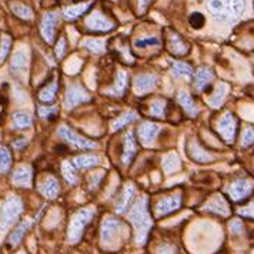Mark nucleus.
<instances>
[{
  "mask_svg": "<svg viewBox=\"0 0 254 254\" xmlns=\"http://www.w3.org/2000/svg\"><path fill=\"white\" fill-rule=\"evenodd\" d=\"M128 219L133 223L136 229V243L137 244H144L147 239V233L151 227L150 214H149V207H147V197H141L139 201L131 208Z\"/></svg>",
  "mask_w": 254,
  "mask_h": 254,
  "instance_id": "1",
  "label": "nucleus"
},
{
  "mask_svg": "<svg viewBox=\"0 0 254 254\" xmlns=\"http://www.w3.org/2000/svg\"><path fill=\"white\" fill-rule=\"evenodd\" d=\"M244 0H210L208 10L221 22H234L244 12Z\"/></svg>",
  "mask_w": 254,
  "mask_h": 254,
  "instance_id": "2",
  "label": "nucleus"
},
{
  "mask_svg": "<svg viewBox=\"0 0 254 254\" xmlns=\"http://www.w3.org/2000/svg\"><path fill=\"white\" fill-rule=\"evenodd\" d=\"M23 211V203L17 196H9L0 208V231H6Z\"/></svg>",
  "mask_w": 254,
  "mask_h": 254,
  "instance_id": "3",
  "label": "nucleus"
},
{
  "mask_svg": "<svg viewBox=\"0 0 254 254\" xmlns=\"http://www.w3.org/2000/svg\"><path fill=\"white\" fill-rule=\"evenodd\" d=\"M94 213H96L94 207H84L73 214L69 224V242L71 244H76L80 240L83 231L86 229V226L90 223Z\"/></svg>",
  "mask_w": 254,
  "mask_h": 254,
  "instance_id": "4",
  "label": "nucleus"
},
{
  "mask_svg": "<svg viewBox=\"0 0 254 254\" xmlns=\"http://www.w3.org/2000/svg\"><path fill=\"white\" fill-rule=\"evenodd\" d=\"M125 233V226L120 220L106 219L102 224V243L104 247H113Z\"/></svg>",
  "mask_w": 254,
  "mask_h": 254,
  "instance_id": "5",
  "label": "nucleus"
},
{
  "mask_svg": "<svg viewBox=\"0 0 254 254\" xmlns=\"http://www.w3.org/2000/svg\"><path fill=\"white\" fill-rule=\"evenodd\" d=\"M59 136H60L62 139L66 140L70 146H73V147H76V149L84 150V149H96V147H97L96 143H93L90 140L81 137L77 133H74L73 130H70L67 126H62L59 128Z\"/></svg>",
  "mask_w": 254,
  "mask_h": 254,
  "instance_id": "6",
  "label": "nucleus"
},
{
  "mask_svg": "<svg viewBox=\"0 0 254 254\" xmlns=\"http://www.w3.org/2000/svg\"><path fill=\"white\" fill-rule=\"evenodd\" d=\"M90 100V96L87 94V92L81 87L80 84H71L69 86L66 96H64V107L67 110L74 109L77 104L84 103V102H89Z\"/></svg>",
  "mask_w": 254,
  "mask_h": 254,
  "instance_id": "7",
  "label": "nucleus"
},
{
  "mask_svg": "<svg viewBox=\"0 0 254 254\" xmlns=\"http://www.w3.org/2000/svg\"><path fill=\"white\" fill-rule=\"evenodd\" d=\"M254 183L249 179H240L236 180L233 185L227 189L229 196L234 200V201H240L243 198H246L247 196H250V193L253 191Z\"/></svg>",
  "mask_w": 254,
  "mask_h": 254,
  "instance_id": "8",
  "label": "nucleus"
},
{
  "mask_svg": "<svg viewBox=\"0 0 254 254\" xmlns=\"http://www.w3.org/2000/svg\"><path fill=\"white\" fill-rule=\"evenodd\" d=\"M27 67H29V52L26 50V47H22L19 50L14 52L12 58V64H10V70L14 76H20L24 77L27 73Z\"/></svg>",
  "mask_w": 254,
  "mask_h": 254,
  "instance_id": "9",
  "label": "nucleus"
},
{
  "mask_svg": "<svg viewBox=\"0 0 254 254\" xmlns=\"http://www.w3.org/2000/svg\"><path fill=\"white\" fill-rule=\"evenodd\" d=\"M217 128H219V133L223 139L227 143H233V140L236 137V128H237V122H236L234 116L231 113H226L219 120Z\"/></svg>",
  "mask_w": 254,
  "mask_h": 254,
  "instance_id": "10",
  "label": "nucleus"
},
{
  "mask_svg": "<svg viewBox=\"0 0 254 254\" xmlns=\"http://www.w3.org/2000/svg\"><path fill=\"white\" fill-rule=\"evenodd\" d=\"M86 26L87 29L94 30V32H110L115 27V23L109 20L107 17H104L102 13L96 12L86 19Z\"/></svg>",
  "mask_w": 254,
  "mask_h": 254,
  "instance_id": "11",
  "label": "nucleus"
},
{
  "mask_svg": "<svg viewBox=\"0 0 254 254\" xmlns=\"http://www.w3.org/2000/svg\"><path fill=\"white\" fill-rule=\"evenodd\" d=\"M160 126L156 125V123H150V122H144L141 126L139 127V136L141 143L144 146H153L154 144V140L159 136L160 133Z\"/></svg>",
  "mask_w": 254,
  "mask_h": 254,
  "instance_id": "12",
  "label": "nucleus"
},
{
  "mask_svg": "<svg viewBox=\"0 0 254 254\" xmlns=\"http://www.w3.org/2000/svg\"><path fill=\"white\" fill-rule=\"evenodd\" d=\"M180 203H182V198L179 194H174V196H169L166 198H162L157 204H156V216L157 217H162V216H166L169 213H172L174 210L180 207Z\"/></svg>",
  "mask_w": 254,
  "mask_h": 254,
  "instance_id": "13",
  "label": "nucleus"
},
{
  "mask_svg": "<svg viewBox=\"0 0 254 254\" xmlns=\"http://www.w3.org/2000/svg\"><path fill=\"white\" fill-rule=\"evenodd\" d=\"M56 24H58V13L50 12L43 16L42 20V35L47 43H52L56 33Z\"/></svg>",
  "mask_w": 254,
  "mask_h": 254,
  "instance_id": "14",
  "label": "nucleus"
},
{
  "mask_svg": "<svg viewBox=\"0 0 254 254\" xmlns=\"http://www.w3.org/2000/svg\"><path fill=\"white\" fill-rule=\"evenodd\" d=\"M157 77L154 74H139L134 79V92L137 96H143L156 87Z\"/></svg>",
  "mask_w": 254,
  "mask_h": 254,
  "instance_id": "15",
  "label": "nucleus"
},
{
  "mask_svg": "<svg viewBox=\"0 0 254 254\" xmlns=\"http://www.w3.org/2000/svg\"><path fill=\"white\" fill-rule=\"evenodd\" d=\"M204 210L207 211H211V213H216V214H220V216H229L230 213V208H229V204L227 201L223 198L221 196H214L210 201H207L204 204Z\"/></svg>",
  "mask_w": 254,
  "mask_h": 254,
  "instance_id": "16",
  "label": "nucleus"
},
{
  "mask_svg": "<svg viewBox=\"0 0 254 254\" xmlns=\"http://www.w3.org/2000/svg\"><path fill=\"white\" fill-rule=\"evenodd\" d=\"M13 183L22 187H30L32 185V169L29 166H19L13 174Z\"/></svg>",
  "mask_w": 254,
  "mask_h": 254,
  "instance_id": "17",
  "label": "nucleus"
},
{
  "mask_svg": "<svg viewBox=\"0 0 254 254\" xmlns=\"http://www.w3.org/2000/svg\"><path fill=\"white\" fill-rule=\"evenodd\" d=\"M137 150V143L134 139V134L133 133H127L126 137H125V147H123V157L122 160L125 164H130V162L133 160L134 154Z\"/></svg>",
  "mask_w": 254,
  "mask_h": 254,
  "instance_id": "18",
  "label": "nucleus"
},
{
  "mask_svg": "<svg viewBox=\"0 0 254 254\" xmlns=\"http://www.w3.org/2000/svg\"><path fill=\"white\" fill-rule=\"evenodd\" d=\"M177 99H179V103L182 104V107L185 109V112L187 115L190 116V117H196L198 115V107H197V104L194 103V100H193V97L189 94L187 92H180L179 93V96H177Z\"/></svg>",
  "mask_w": 254,
  "mask_h": 254,
  "instance_id": "19",
  "label": "nucleus"
},
{
  "mask_svg": "<svg viewBox=\"0 0 254 254\" xmlns=\"http://www.w3.org/2000/svg\"><path fill=\"white\" fill-rule=\"evenodd\" d=\"M59 182L55 177H47L40 183V191L47 198H56L59 194Z\"/></svg>",
  "mask_w": 254,
  "mask_h": 254,
  "instance_id": "20",
  "label": "nucleus"
},
{
  "mask_svg": "<svg viewBox=\"0 0 254 254\" xmlns=\"http://www.w3.org/2000/svg\"><path fill=\"white\" fill-rule=\"evenodd\" d=\"M127 79H128V77H127L126 71L120 70L119 74H117V77H116L113 87L107 90V94H110V96H123L125 92H126Z\"/></svg>",
  "mask_w": 254,
  "mask_h": 254,
  "instance_id": "21",
  "label": "nucleus"
},
{
  "mask_svg": "<svg viewBox=\"0 0 254 254\" xmlns=\"http://www.w3.org/2000/svg\"><path fill=\"white\" fill-rule=\"evenodd\" d=\"M189 153H190L191 159L198 163H207L213 160V156H210L207 151L203 150V149L197 144L196 141H191V143L189 144Z\"/></svg>",
  "mask_w": 254,
  "mask_h": 254,
  "instance_id": "22",
  "label": "nucleus"
},
{
  "mask_svg": "<svg viewBox=\"0 0 254 254\" xmlns=\"http://www.w3.org/2000/svg\"><path fill=\"white\" fill-rule=\"evenodd\" d=\"M90 6H92V1H86V3H80V4H76V6H70V7H66L64 9V17L67 19V20H74V19H77L79 16L81 14H84V13L87 12L89 9H90Z\"/></svg>",
  "mask_w": 254,
  "mask_h": 254,
  "instance_id": "23",
  "label": "nucleus"
},
{
  "mask_svg": "<svg viewBox=\"0 0 254 254\" xmlns=\"http://www.w3.org/2000/svg\"><path fill=\"white\" fill-rule=\"evenodd\" d=\"M169 50L176 56H183L189 52L187 45L176 33H172V36L169 37Z\"/></svg>",
  "mask_w": 254,
  "mask_h": 254,
  "instance_id": "24",
  "label": "nucleus"
},
{
  "mask_svg": "<svg viewBox=\"0 0 254 254\" xmlns=\"http://www.w3.org/2000/svg\"><path fill=\"white\" fill-rule=\"evenodd\" d=\"M227 93H229V86L226 83H220L219 86H217V89H216V92H214V94L208 99V104L211 107H214V109L220 107L223 104V102H224Z\"/></svg>",
  "mask_w": 254,
  "mask_h": 254,
  "instance_id": "25",
  "label": "nucleus"
},
{
  "mask_svg": "<svg viewBox=\"0 0 254 254\" xmlns=\"http://www.w3.org/2000/svg\"><path fill=\"white\" fill-rule=\"evenodd\" d=\"M214 74L213 71L207 67H201L196 73V89L197 90H204L207 87V84L213 80Z\"/></svg>",
  "mask_w": 254,
  "mask_h": 254,
  "instance_id": "26",
  "label": "nucleus"
},
{
  "mask_svg": "<svg viewBox=\"0 0 254 254\" xmlns=\"http://www.w3.org/2000/svg\"><path fill=\"white\" fill-rule=\"evenodd\" d=\"M73 163L77 169H87V167H93V166L99 164L100 159H99V156H94V154H83V156H77L73 160Z\"/></svg>",
  "mask_w": 254,
  "mask_h": 254,
  "instance_id": "27",
  "label": "nucleus"
},
{
  "mask_svg": "<svg viewBox=\"0 0 254 254\" xmlns=\"http://www.w3.org/2000/svg\"><path fill=\"white\" fill-rule=\"evenodd\" d=\"M172 73H173L174 77H185L187 80H190L193 77L191 66H189L187 63H182V62L174 63L173 67H172Z\"/></svg>",
  "mask_w": 254,
  "mask_h": 254,
  "instance_id": "28",
  "label": "nucleus"
},
{
  "mask_svg": "<svg viewBox=\"0 0 254 254\" xmlns=\"http://www.w3.org/2000/svg\"><path fill=\"white\" fill-rule=\"evenodd\" d=\"M163 169L166 173H174L180 169V160L176 153H170L163 159Z\"/></svg>",
  "mask_w": 254,
  "mask_h": 254,
  "instance_id": "29",
  "label": "nucleus"
},
{
  "mask_svg": "<svg viewBox=\"0 0 254 254\" xmlns=\"http://www.w3.org/2000/svg\"><path fill=\"white\" fill-rule=\"evenodd\" d=\"M30 224H32L30 220H26L22 224H19V227L12 233V236H10V239H9V243H10L12 246H16V244H19V243L22 242V239H23V236L26 234V231L29 230Z\"/></svg>",
  "mask_w": 254,
  "mask_h": 254,
  "instance_id": "30",
  "label": "nucleus"
},
{
  "mask_svg": "<svg viewBox=\"0 0 254 254\" xmlns=\"http://www.w3.org/2000/svg\"><path fill=\"white\" fill-rule=\"evenodd\" d=\"M12 164V154L7 147L0 146V173H7Z\"/></svg>",
  "mask_w": 254,
  "mask_h": 254,
  "instance_id": "31",
  "label": "nucleus"
},
{
  "mask_svg": "<svg viewBox=\"0 0 254 254\" xmlns=\"http://www.w3.org/2000/svg\"><path fill=\"white\" fill-rule=\"evenodd\" d=\"M12 12L19 16L20 19H24V20H30L33 17V12L30 7H27L26 4H22V3H12Z\"/></svg>",
  "mask_w": 254,
  "mask_h": 254,
  "instance_id": "32",
  "label": "nucleus"
},
{
  "mask_svg": "<svg viewBox=\"0 0 254 254\" xmlns=\"http://www.w3.org/2000/svg\"><path fill=\"white\" fill-rule=\"evenodd\" d=\"M134 194V187L133 185H128L125 189V193H123V197H122V200L119 201V204H117V213H123V211H126L127 206H128V203H130V200H131V197Z\"/></svg>",
  "mask_w": 254,
  "mask_h": 254,
  "instance_id": "33",
  "label": "nucleus"
},
{
  "mask_svg": "<svg viewBox=\"0 0 254 254\" xmlns=\"http://www.w3.org/2000/svg\"><path fill=\"white\" fill-rule=\"evenodd\" d=\"M136 117H137V115L134 113V112H128V113H125V115L122 116V117H119L116 122H113L112 123V128L113 130H120V128H123V127L126 126V125H128V123H131L133 120H136Z\"/></svg>",
  "mask_w": 254,
  "mask_h": 254,
  "instance_id": "34",
  "label": "nucleus"
},
{
  "mask_svg": "<svg viewBox=\"0 0 254 254\" xmlns=\"http://www.w3.org/2000/svg\"><path fill=\"white\" fill-rule=\"evenodd\" d=\"M13 122H14V126L19 127V128H26V127L32 126V117L24 113V112H17L13 115Z\"/></svg>",
  "mask_w": 254,
  "mask_h": 254,
  "instance_id": "35",
  "label": "nucleus"
},
{
  "mask_svg": "<svg viewBox=\"0 0 254 254\" xmlns=\"http://www.w3.org/2000/svg\"><path fill=\"white\" fill-rule=\"evenodd\" d=\"M56 92H58V84L53 81L52 84H49L47 87H45L40 94H39V97H40V100L42 102H45V103H49V102H52L53 99H55V96H56Z\"/></svg>",
  "mask_w": 254,
  "mask_h": 254,
  "instance_id": "36",
  "label": "nucleus"
},
{
  "mask_svg": "<svg viewBox=\"0 0 254 254\" xmlns=\"http://www.w3.org/2000/svg\"><path fill=\"white\" fill-rule=\"evenodd\" d=\"M83 46L93 53H103L106 43H104V40H100V39H89L83 43Z\"/></svg>",
  "mask_w": 254,
  "mask_h": 254,
  "instance_id": "37",
  "label": "nucleus"
},
{
  "mask_svg": "<svg viewBox=\"0 0 254 254\" xmlns=\"http://www.w3.org/2000/svg\"><path fill=\"white\" fill-rule=\"evenodd\" d=\"M62 172H63L64 179L69 182L70 185L77 183V177H76V173H74V167H73V164H70V162L63 163V166H62Z\"/></svg>",
  "mask_w": 254,
  "mask_h": 254,
  "instance_id": "38",
  "label": "nucleus"
},
{
  "mask_svg": "<svg viewBox=\"0 0 254 254\" xmlns=\"http://www.w3.org/2000/svg\"><path fill=\"white\" fill-rule=\"evenodd\" d=\"M166 110V102L162 99H156L150 104V115L154 117H163Z\"/></svg>",
  "mask_w": 254,
  "mask_h": 254,
  "instance_id": "39",
  "label": "nucleus"
},
{
  "mask_svg": "<svg viewBox=\"0 0 254 254\" xmlns=\"http://www.w3.org/2000/svg\"><path fill=\"white\" fill-rule=\"evenodd\" d=\"M10 46H12V39L6 35L1 36V39H0V63L4 62V59L10 50Z\"/></svg>",
  "mask_w": 254,
  "mask_h": 254,
  "instance_id": "40",
  "label": "nucleus"
},
{
  "mask_svg": "<svg viewBox=\"0 0 254 254\" xmlns=\"http://www.w3.org/2000/svg\"><path fill=\"white\" fill-rule=\"evenodd\" d=\"M254 143V128L252 127H247L244 131H243V137H242V144L244 147H249Z\"/></svg>",
  "mask_w": 254,
  "mask_h": 254,
  "instance_id": "41",
  "label": "nucleus"
},
{
  "mask_svg": "<svg viewBox=\"0 0 254 254\" xmlns=\"http://www.w3.org/2000/svg\"><path fill=\"white\" fill-rule=\"evenodd\" d=\"M190 23H191L193 27L200 29V27L204 24V17H203L200 13H193V14H191V17H190Z\"/></svg>",
  "mask_w": 254,
  "mask_h": 254,
  "instance_id": "42",
  "label": "nucleus"
},
{
  "mask_svg": "<svg viewBox=\"0 0 254 254\" xmlns=\"http://www.w3.org/2000/svg\"><path fill=\"white\" fill-rule=\"evenodd\" d=\"M134 45L137 47L156 46V45H159V39H156V37H149V39H144V40H136Z\"/></svg>",
  "mask_w": 254,
  "mask_h": 254,
  "instance_id": "43",
  "label": "nucleus"
},
{
  "mask_svg": "<svg viewBox=\"0 0 254 254\" xmlns=\"http://www.w3.org/2000/svg\"><path fill=\"white\" fill-rule=\"evenodd\" d=\"M239 214H242L244 217H252V219H254V201L250 203V204H247L246 207L240 208L239 210Z\"/></svg>",
  "mask_w": 254,
  "mask_h": 254,
  "instance_id": "44",
  "label": "nucleus"
},
{
  "mask_svg": "<svg viewBox=\"0 0 254 254\" xmlns=\"http://www.w3.org/2000/svg\"><path fill=\"white\" fill-rule=\"evenodd\" d=\"M58 109L56 107H40L39 109V115L42 117H50V116L56 115Z\"/></svg>",
  "mask_w": 254,
  "mask_h": 254,
  "instance_id": "45",
  "label": "nucleus"
},
{
  "mask_svg": "<svg viewBox=\"0 0 254 254\" xmlns=\"http://www.w3.org/2000/svg\"><path fill=\"white\" fill-rule=\"evenodd\" d=\"M64 52H66V40L62 37V39L59 40L58 46H56V56H58V58H63V56H64Z\"/></svg>",
  "mask_w": 254,
  "mask_h": 254,
  "instance_id": "46",
  "label": "nucleus"
},
{
  "mask_svg": "<svg viewBox=\"0 0 254 254\" xmlns=\"http://www.w3.org/2000/svg\"><path fill=\"white\" fill-rule=\"evenodd\" d=\"M176 253V249H174L173 246H170V244H163L160 246L159 249H157V254H174Z\"/></svg>",
  "mask_w": 254,
  "mask_h": 254,
  "instance_id": "47",
  "label": "nucleus"
},
{
  "mask_svg": "<svg viewBox=\"0 0 254 254\" xmlns=\"http://www.w3.org/2000/svg\"><path fill=\"white\" fill-rule=\"evenodd\" d=\"M230 229L233 233H240V231H243L242 221H239V220H234V221H231Z\"/></svg>",
  "mask_w": 254,
  "mask_h": 254,
  "instance_id": "48",
  "label": "nucleus"
},
{
  "mask_svg": "<svg viewBox=\"0 0 254 254\" xmlns=\"http://www.w3.org/2000/svg\"><path fill=\"white\" fill-rule=\"evenodd\" d=\"M149 3H150V0H139V9H140V12H144Z\"/></svg>",
  "mask_w": 254,
  "mask_h": 254,
  "instance_id": "49",
  "label": "nucleus"
},
{
  "mask_svg": "<svg viewBox=\"0 0 254 254\" xmlns=\"http://www.w3.org/2000/svg\"><path fill=\"white\" fill-rule=\"evenodd\" d=\"M23 144H26V141H24V140H22L20 143H19V141H17V143H14V147H22Z\"/></svg>",
  "mask_w": 254,
  "mask_h": 254,
  "instance_id": "50",
  "label": "nucleus"
},
{
  "mask_svg": "<svg viewBox=\"0 0 254 254\" xmlns=\"http://www.w3.org/2000/svg\"><path fill=\"white\" fill-rule=\"evenodd\" d=\"M19 254H24V253H19Z\"/></svg>",
  "mask_w": 254,
  "mask_h": 254,
  "instance_id": "51",
  "label": "nucleus"
},
{
  "mask_svg": "<svg viewBox=\"0 0 254 254\" xmlns=\"http://www.w3.org/2000/svg\"><path fill=\"white\" fill-rule=\"evenodd\" d=\"M253 254H254V252H253Z\"/></svg>",
  "mask_w": 254,
  "mask_h": 254,
  "instance_id": "52",
  "label": "nucleus"
}]
</instances>
